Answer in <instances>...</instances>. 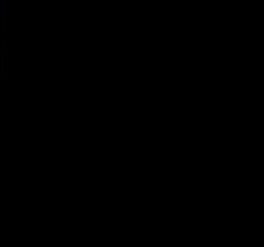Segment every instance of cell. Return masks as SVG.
I'll return each instance as SVG.
<instances>
[{
  "instance_id": "1",
  "label": "cell",
  "mask_w": 264,
  "mask_h": 247,
  "mask_svg": "<svg viewBox=\"0 0 264 247\" xmlns=\"http://www.w3.org/2000/svg\"><path fill=\"white\" fill-rule=\"evenodd\" d=\"M8 15V0H0V17Z\"/></svg>"
}]
</instances>
